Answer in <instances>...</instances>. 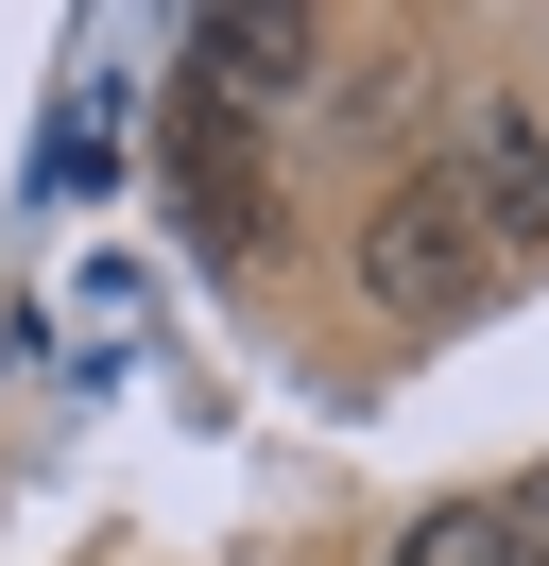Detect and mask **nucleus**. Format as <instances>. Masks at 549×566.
I'll use <instances>...</instances> for the list:
<instances>
[{
    "label": "nucleus",
    "mask_w": 549,
    "mask_h": 566,
    "mask_svg": "<svg viewBox=\"0 0 549 566\" xmlns=\"http://www.w3.org/2000/svg\"><path fill=\"white\" fill-rule=\"evenodd\" d=\"M498 275H515V258L464 223V189H446V172H412V189H377V207H361V292H377L395 326H464V310H498Z\"/></svg>",
    "instance_id": "obj_1"
},
{
    "label": "nucleus",
    "mask_w": 549,
    "mask_h": 566,
    "mask_svg": "<svg viewBox=\"0 0 549 566\" xmlns=\"http://www.w3.org/2000/svg\"><path fill=\"white\" fill-rule=\"evenodd\" d=\"M446 189H464V223H480L498 258H532V241H549V104L498 86V104L464 120V155H446Z\"/></svg>",
    "instance_id": "obj_2"
},
{
    "label": "nucleus",
    "mask_w": 549,
    "mask_h": 566,
    "mask_svg": "<svg viewBox=\"0 0 549 566\" xmlns=\"http://www.w3.org/2000/svg\"><path fill=\"white\" fill-rule=\"evenodd\" d=\"M309 52H327V35H309V18H189V70H206V104H292V86H309Z\"/></svg>",
    "instance_id": "obj_3"
},
{
    "label": "nucleus",
    "mask_w": 549,
    "mask_h": 566,
    "mask_svg": "<svg viewBox=\"0 0 549 566\" xmlns=\"http://www.w3.org/2000/svg\"><path fill=\"white\" fill-rule=\"evenodd\" d=\"M172 172H189V223H206V241H258V155H240V120L224 104H189V120H172Z\"/></svg>",
    "instance_id": "obj_4"
},
{
    "label": "nucleus",
    "mask_w": 549,
    "mask_h": 566,
    "mask_svg": "<svg viewBox=\"0 0 549 566\" xmlns=\"http://www.w3.org/2000/svg\"><path fill=\"white\" fill-rule=\"evenodd\" d=\"M395 566H515V515H498V497H446V515L395 532Z\"/></svg>",
    "instance_id": "obj_5"
},
{
    "label": "nucleus",
    "mask_w": 549,
    "mask_h": 566,
    "mask_svg": "<svg viewBox=\"0 0 549 566\" xmlns=\"http://www.w3.org/2000/svg\"><path fill=\"white\" fill-rule=\"evenodd\" d=\"M498 515H515V566H532V549H549V481H532V497H498Z\"/></svg>",
    "instance_id": "obj_6"
}]
</instances>
